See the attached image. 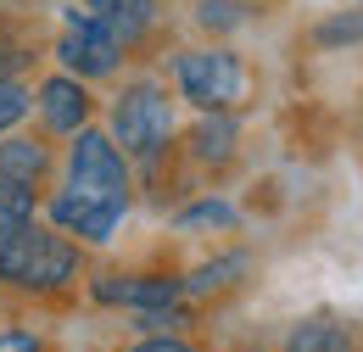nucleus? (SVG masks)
Returning a JSON list of instances; mask_svg holds the SVG:
<instances>
[{
    "instance_id": "nucleus-1",
    "label": "nucleus",
    "mask_w": 363,
    "mask_h": 352,
    "mask_svg": "<svg viewBox=\"0 0 363 352\" xmlns=\"http://www.w3.org/2000/svg\"><path fill=\"white\" fill-rule=\"evenodd\" d=\"M0 280L17 285V291H34L50 297L62 285L79 280V246L62 235V229H40V224H17L0 235Z\"/></svg>"
},
{
    "instance_id": "nucleus-2",
    "label": "nucleus",
    "mask_w": 363,
    "mask_h": 352,
    "mask_svg": "<svg viewBox=\"0 0 363 352\" xmlns=\"http://www.w3.org/2000/svg\"><path fill=\"white\" fill-rule=\"evenodd\" d=\"M174 84L190 106H201V112H235L240 101H246V62L224 50V45H213V50H184L179 62H174Z\"/></svg>"
},
{
    "instance_id": "nucleus-3",
    "label": "nucleus",
    "mask_w": 363,
    "mask_h": 352,
    "mask_svg": "<svg viewBox=\"0 0 363 352\" xmlns=\"http://www.w3.org/2000/svg\"><path fill=\"white\" fill-rule=\"evenodd\" d=\"M67 185L95 196V202L129 207V163H123L118 140L84 123V129L73 134V151H67Z\"/></svg>"
},
{
    "instance_id": "nucleus-4",
    "label": "nucleus",
    "mask_w": 363,
    "mask_h": 352,
    "mask_svg": "<svg viewBox=\"0 0 363 352\" xmlns=\"http://www.w3.org/2000/svg\"><path fill=\"white\" fill-rule=\"evenodd\" d=\"M168 134H174V101H168V89L162 84H129L118 95V106H112V140L123 145V151H135V157H157L162 145H168Z\"/></svg>"
},
{
    "instance_id": "nucleus-5",
    "label": "nucleus",
    "mask_w": 363,
    "mask_h": 352,
    "mask_svg": "<svg viewBox=\"0 0 363 352\" xmlns=\"http://www.w3.org/2000/svg\"><path fill=\"white\" fill-rule=\"evenodd\" d=\"M118 56H123V45L112 40L106 28H95L90 17L73 6V11H67V28H62V40H56V62H62L73 79H106V73H118Z\"/></svg>"
},
{
    "instance_id": "nucleus-6",
    "label": "nucleus",
    "mask_w": 363,
    "mask_h": 352,
    "mask_svg": "<svg viewBox=\"0 0 363 352\" xmlns=\"http://www.w3.org/2000/svg\"><path fill=\"white\" fill-rule=\"evenodd\" d=\"M50 224L62 229V235H79V241H90V246H106L112 235H118V224H123V207H112V202H95L84 190H62V196H50Z\"/></svg>"
},
{
    "instance_id": "nucleus-7",
    "label": "nucleus",
    "mask_w": 363,
    "mask_h": 352,
    "mask_svg": "<svg viewBox=\"0 0 363 352\" xmlns=\"http://www.w3.org/2000/svg\"><path fill=\"white\" fill-rule=\"evenodd\" d=\"M95 291V302H106V308H174L184 291H179V280H168V274H101L90 285Z\"/></svg>"
},
{
    "instance_id": "nucleus-8",
    "label": "nucleus",
    "mask_w": 363,
    "mask_h": 352,
    "mask_svg": "<svg viewBox=\"0 0 363 352\" xmlns=\"http://www.w3.org/2000/svg\"><path fill=\"white\" fill-rule=\"evenodd\" d=\"M34 106H40V118H45L50 134H79L90 123V89H84V79H73V73L45 79Z\"/></svg>"
},
{
    "instance_id": "nucleus-9",
    "label": "nucleus",
    "mask_w": 363,
    "mask_h": 352,
    "mask_svg": "<svg viewBox=\"0 0 363 352\" xmlns=\"http://www.w3.org/2000/svg\"><path fill=\"white\" fill-rule=\"evenodd\" d=\"M84 17L118 45H140L157 23V0H84Z\"/></svg>"
},
{
    "instance_id": "nucleus-10",
    "label": "nucleus",
    "mask_w": 363,
    "mask_h": 352,
    "mask_svg": "<svg viewBox=\"0 0 363 352\" xmlns=\"http://www.w3.org/2000/svg\"><path fill=\"white\" fill-rule=\"evenodd\" d=\"M235 140H240L235 112H201V123L190 129V157L207 163V168H224L229 157H235Z\"/></svg>"
},
{
    "instance_id": "nucleus-11",
    "label": "nucleus",
    "mask_w": 363,
    "mask_h": 352,
    "mask_svg": "<svg viewBox=\"0 0 363 352\" xmlns=\"http://www.w3.org/2000/svg\"><path fill=\"white\" fill-rule=\"evenodd\" d=\"M50 174V151L40 140H28V134H11V140H0V179H11V185H40Z\"/></svg>"
},
{
    "instance_id": "nucleus-12",
    "label": "nucleus",
    "mask_w": 363,
    "mask_h": 352,
    "mask_svg": "<svg viewBox=\"0 0 363 352\" xmlns=\"http://www.w3.org/2000/svg\"><path fill=\"white\" fill-rule=\"evenodd\" d=\"M252 274V258L246 252H229V258H213V263H201V268H190L179 280V291L184 297H218V291H229V285H240Z\"/></svg>"
},
{
    "instance_id": "nucleus-13",
    "label": "nucleus",
    "mask_w": 363,
    "mask_h": 352,
    "mask_svg": "<svg viewBox=\"0 0 363 352\" xmlns=\"http://www.w3.org/2000/svg\"><path fill=\"white\" fill-rule=\"evenodd\" d=\"M285 352H358V341H352V330L341 324V319H302L296 330H291V341H285Z\"/></svg>"
},
{
    "instance_id": "nucleus-14",
    "label": "nucleus",
    "mask_w": 363,
    "mask_h": 352,
    "mask_svg": "<svg viewBox=\"0 0 363 352\" xmlns=\"http://www.w3.org/2000/svg\"><path fill=\"white\" fill-rule=\"evenodd\" d=\"M313 45H318V50H335V45H363V6L324 17V23L313 28Z\"/></svg>"
},
{
    "instance_id": "nucleus-15",
    "label": "nucleus",
    "mask_w": 363,
    "mask_h": 352,
    "mask_svg": "<svg viewBox=\"0 0 363 352\" xmlns=\"http://www.w3.org/2000/svg\"><path fill=\"white\" fill-rule=\"evenodd\" d=\"M174 224H179V229H235L240 213H235L229 202H218V196H201V202H190Z\"/></svg>"
},
{
    "instance_id": "nucleus-16",
    "label": "nucleus",
    "mask_w": 363,
    "mask_h": 352,
    "mask_svg": "<svg viewBox=\"0 0 363 352\" xmlns=\"http://www.w3.org/2000/svg\"><path fill=\"white\" fill-rule=\"evenodd\" d=\"M34 219V190L28 185H11V179H0V235L6 229H17V224Z\"/></svg>"
},
{
    "instance_id": "nucleus-17",
    "label": "nucleus",
    "mask_w": 363,
    "mask_h": 352,
    "mask_svg": "<svg viewBox=\"0 0 363 352\" xmlns=\"http://www.w3.org/2000/svg\"><path fill=\"white\" fill-rule=\"evenodd\" d=\"M201 28H240L246 23V6L240 0H201Z\"/></svg>"
},
{
    "instance_id": "nucleus-18",
    "label": "nucleus",
    "mask_w": 363,
    "mask_h": 352,
    "mask_svg": "<svg viewBox=\"0 0 363 352\" xmlns=\"http://www.w3.org/2000/svg\"><path fill=\"white\" fill-rule=\"evenodd\" d=\"M23 112H28V89L17 79H0V129H11Z\"/></svg>"
},
{
    "instance_id": "nucleus-19",
    "label": "nucleus",
    "mask_w": 363,
    "mask_h": 352,
    "mask_svg": "<svg viewBox=\"0 0 363 352\" xmlns=\"http://www.w3.org/2000/svg\"><path fill=\"white\" fill-rule=\"evenodd\" d=\"M129 352H196L184 336H168V330H157V336H145V341H135Z\"/></svg>"
},
{
    "instance_id": "nucleus-20",
    "label": "nucleus",
    "mask_w": 363,
    "mask_h": 352,
    "mask_svg": "<svg viewBox=\"0 0 363 352\" xmlns=\"http://www.w3.org/2000/svg\"><path fill=\"white\" fill-rule=\"evenodd\" d=\"M0 352H45L34 330H0Z\"/></svg>"
}]
</instances>
